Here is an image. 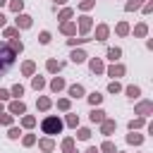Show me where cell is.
Instances as JSON below:
<instances>
[{
  "label": "cell",
  "instance_id": "44dd1931",
  "mask_svg": "<svg viewBox=\"0 0 153 153\" xmlns=\"http://www.w3.org/2000/svg\"><path fill=\"white\" fill-rule=\"evenodd\" d=\"M62 31H65V33H72V31H74V24H65Z\"/></svg>",
  "mask_w": 153,
  "mask_h": 153
},
{
  "label": "cell",
  "instance_id": "8fae6325",
  "mask_svg": "<svg viewBox=\"0 0 153 153\" xmlns=\"http://www.w3.org/2000/svg\"><path fill=\"white\" fill-rule=\"evenodd\" d=\"M12 112H24V103H12Z\"/></svg>",
  "mask_w": 153,
  "mask_h": 153
},
{
  "label": "cell",
  "instance_id": "1f68e13d",
  "mask_svg": "<svg viewBox=\"0 0 153 153\" xmlns=\"http://www.w3.org/2000/svg\"><path fill=\"white\" fill-rule=\"evenodd\" d=\"M110 91H112V93H117V91H120V84H115V81H112V84H110Z\"/></svg>",
  "mask_w": 153,
  "mask_h": 153
},
{
  "label": "cell",
  "instance_id": "d4e9b609",
  "mask_svg": "<svg viewBox=\"0 0 153 153\" xmlns=\"http://www.w3.org/2000/svg\"><path fill=\"white\" fill-rule=\"evenodd\" d=\"M48 69H50V72H55V69H60V65H57V62H53V60H50V62H48Z\"/></svg>",
  "mask_w": 153,
  "mask_h": 153
},
{
  "label": "cell",
  "instance_id": "30bf717a",
  "mask_svg": "<svg viewBox=\"0 0 153 153\" xmlns=\"http://www.w3.org/2000/svg\"><path fill=\"white\" fill-rule=\"evenodd\" d=\"M50 86H53V91H60V88L65 86V81H62V79H55V81H53Z\"/></svg>",
  "mask_w": 153,
  "mask_h": 153
},
{
  "label": "cell",
  "instance_id": "4dcf8cb0",
  "mask_svg": "<svg viewBox=\"0 0 153 153\" xmlns=\"http://www.w3.org/2000/svg\"><path fill=\"white\" fill-rule=\"evenodd\" d=\"M117 33H127V24H120L117 26Z\"/></svg>",
  "mask_w": 153,
  "mask_h": 153
},
{
  "label": "cell",
  "instance_id": "603a6c76",
  "mask_svg": "<svg viewBox=\"0 0 153 153\" xmlns=\"http://www.w3.org/2000/svg\"><path fill=\"white\" fill-rule=\"evenodd\" d=\"M48 41H50V33L43 31V33H41V43H48Z\"/></svg>",
  "mask_w": 153,
  "mask_h": 153
},
{
  "label": "cell",
  "instance_id": "ac0fdd59",
  "mask_svg": "<svg viewBox=\"0 0 153 153\" xmlns=\"http://www.w3.org/2000/svg\"><path fill=\"white\" fill-rule=\"evenodd\" d=\"M31 72H33V62H26L24 65V74H31Z\"/></svg>",
  "mask_w": 153,
  "mask_h": 153
},
{
  "label": "cell",
  "instance_id": "7402d4cb",
  "mask_svg": "<svg viewBox=\"0 0 153 153\" xmlns=\"http://www.w3.org/2000/svg\"><path fill=\"white\" fill-rule=\"evenodd\" d=\"M143 33H146V26L139 24V26H136V36H143Z\"/></svg>",
  "mask_w": 153,
  "mask_h": 153
},
{
  "label": "cell",
  "instance_id": "f546056e",
  "mask_svg": "<svg viewBox=\"0 0 153 153\" xmlns=\"http://www.w3.org/2000/svg\"><path fill=\"white\" fill-rule=\"evenodd\" d=\"M134 7H139V0H134V2H127V10H134Z\"/></svg>",
  "mask_w": 153,
  "mask_h": 153
},
{
  "label": "cell",
  "instance_id": "83f0119b",
  "mask_svg": "<svg viewBox=\"0 0 153 153\" xmlns=\"http://www.w3.org/2000/svg\"><path fill=\"white\" fill-rule=\"evenodd\" d=\"M12 93H14V96H22V93H24V88H22V86H14V88H12Z\"/></svg>",
  "mask_w": 153,
  "mask_h": 153
},
{
  "label": "cell",
  "instance_id": "6da1fadb",
  "mask_svg": "<svg viewBox=\"0 0 153 153\" xmlns=\"http://www.w3.org/2000/svg\"><path fill=\"white\" fill-rule=\"evenodd\" d=\"M14 62V50L5 43H0V74H5Z\"/></svg>",
  "mask_w": 153,
  "mask_h": 153
},
{
  "label": "cell",
  "instance_id": "cb8c5ba5",
  "mask_svg": "<svg viewBox=\"0 0 153 153\" xmlns=\"http://www.w3.org/2000/svg\"><path fill=\"white\" fill-rule=\"evenodd\" d=\"M10 48H12V50H22V41H12Z\"/></svg>",
  "mask_w": 153,
  "mask_h": 153
},
{
  "label": "cell",
  "instance_id": "8d00e7d4",
  "mask_svg": "<svg viewBox=\"0 0 153 153\" xmlns=\"http://www.w3.org/2000/svg\"><path fill=\"white\" fill-rule=\"evenodd\" d=\"M55 2H65V0H55Z\"/></svg>",
  "mask_w": 153,
  "mask_h": 153
},
{
  "label": "cell",
  "instance_id": "4fadbf2b",
  "mask_svg": "<svg viewBox=\"0 0 153 153\" xmlns=\"http://www.w3.org/2000/svg\"><path fill=\"white\" fill-rule=\"evenodd\" d=\"M148 110H151V103H141V105H139V112H141V115H146Z\"/></svg>",
  "mask_w": 153,
  "mask_h": 153
},
{
  "label": "cell",
  "instance_id": "9c48e42d",
  "mask_svg": "<svg viewBox=\"0 0 153 153\" xmlns=\"http://www.w3.org/2000/svg\"><path fill=\"white\" fill-rule=\"evenodd\" d=\"M122 72H124V67H120V65H117V67H112V69H110V76H120Z\"/></svg>",
  "mask_w": 153,
  "mask_h": 153
},
{
  "label": "cell",
  "instance_id": "f1b7e54d",
  "mask_svg": "<svg viewBox=\"0 0 153 153\" xmlns=\"http://www.w3.org/2000/svg\"><path fill=\"white\" fill-rule=\"evenodd\" d=\"M41 146H43V151H50V148H53V143H50V141H41Z\"/></svg>",
  "mask_w": 153,
  "mask_h": 153
},
{
  "label": "cell",
  "instance_id": "3957f363",
  "mask_svg": "<svg viewBox=\"0 0 153 153\" xmlns=\"http://www.w3.org/2000/svg\"><path fill=\"white\" fill-rule=\"evenodd\" d=\"M17 24H19L22 29H26V26H31V17H26V14H22V17L17 19Z\"/></svg>",
  "mask_w": 153,
  "mask_h": 153
},
{
  "label": "cell",
  "instance_id": "9a60e30c",
  "mask_svg": "<svg viewBox=\"0 0 153 153\" xmlns=\"http://www.w3.org/2000/svg\"><path fill=\"white\" fill-rule=\"evenodd\" d=\"M127 93H129L131 98H136V96H139V88H136V86H129V88H127Z\"/></svg>",
  "mask_w": 153,
  "mask_h": 153
},
{
  "label": "cell",
  "instance_id": "ba28073f",
  "mask_svg": "<svg viewBox=\"0 0 153 153\" xmlns=\"http://www.w3.org/2000/svg\"><path fill=\"white\" fill-rule=\"evenodd\" d=\"M108 57H110V60H117V57H120V50H117V48H110V50H108Z\"/></svg>",
  "mask_w": 153,
  "mask_h": 153
},
{
  "label": "cell",
  "instance_id": "4316f807",
  "mask_svg": "<svg viewBox=\"0 0 153 153\" xmlns=\"http://www.w3.org/2000/svg\"><path fill=\"white\" fill-rule=\"evenodd\" d=\"M0 122H2V124H10L12 117H10V115H0Z\"/></svg>",
  "mask_w": 153,
  "mask_h": 153
},
{
  "label": "cell",
  "instance_id": "e575fe53",
  "mask_svg": "<svg viewBox=\"0 0 153 153\" xmlns=\"http://www.w3.org/2000/svg\"><path fill=\"white\" fill-rule=\"evenodd\" d=\"M2 24H5V17H2V14H0V26H2Z\"/></svg>",
  "mask_w": 153,
  "mask_h": 153
},
{
  "label": "cell",
  "instance_id": "ffe728a7",
  "mask_svg": "<svg viewBox=\"0 0 153 153\" xmlns=\"http://www.w3.org/2000/svg\"><path fill=\"white\" fill-rule=\"evenodd\" d=\"M12 10L19 12V10H22V0H14V2H12Z\"/></svg>",
  "mask_w": 153,
  "mask_h": 153
},
{
  "label": "cell",
  "instance_id": "5b68a950",
  "mask_svg": "<svg viewBox=\"0 0 153 153\" xmlns=\"http://www.w3.org/2000/svg\"><path fill=\"white\" fill-rule=\"evenodd\" d=\"M86 60V55L81 53V50H76V53H72V62H84Z\"/></svg>",
  "mask_w": 153,
  "mask_h": 153
},
{
  "label": "cell",
  "instance_id": "d6a6232c",
  "mask_svg": "<svg viewBox=\"0 0 153 153\" xmlns=\"http://www.w3.org/2000/svg\"><path fill=\"white\" fill-rule=\"evenodd\" d=\"M67 122H69V124H72V127H76V122H79V120H76V117H74V115H69V120H67Z\"/></svg>",
  "mask_w": 153,
  "mask_h": 153
},
{
  "label": "cell",
  "instance_id": "d590c367",
  "mask_svg": "<svg viewBox=\"0 0 153 153\" xmlns=\"http://www.w3.org/2000/svg\"><path fill=\"white\" fill-rule=\"evenodd\" d=\"M5 2H7V0H0V7H2V5H5Z\"/></svg>",
  "mask_w": 153,
  "mask_h": 153
},
{
  "label": "cell",
  "instance_id": "7c38bea8",
  "mask_svg": "<svg viewBox=\"0 0 153 153\" xmlns=\"http://www.w3.org/2000/svg\"><path fill=\"white\" fill-rule=\"evenodd\" d=\"M127 139H129V143H141V141H143V139H141L139 134H129Z\"/></svg>",
  "mask_w": 153,
  "mask_h": 153
},
{
  "label": "cell",
  "instance_id": "e0dca14e",
  "mask_svg": "<svg viewBox=\"0 0 153 153\" xmlns=\"http://www.w3.org/2000/svg\"><path fill=\"white\" fill-rule=\"evenodd\" d=\"M88 26H91V22H88V17H84V19H81V31H86Z\"/></svg>",
  "mask_w": 153,
  "mask_h": 153
},
{
  "label": "cell",
  "instance_id": "277c9868",
  "mask_svg": "<svg viewBox=\"0 0 153 153\" xmlns=\"http://www.w3.org/2000/svg\"><path fill=\"white\" fill-rule=\"evenodd\" d=\"M103 115H105L103 110H93V112H91V122H103V120H105Z\"/></svg>",
  "mask_w": 153,
  "mask_h": 153
},
{
  "label": "cell",
  "instance_id": "d6986e66",
  "mask_svg": "<svg viewBox=\"0 0 153 153\" xmlns=\"http://www.w3.org/2000/svg\"><path fill=\"white\" fill-rule=\"evenodd\" d=\"M48 105H50V100H48V98H41V100H38V108H43V110H45Z\"/></svg>",
  "mask_w": 153,
  "mask_h": 153
},
{
  "label": "cell",
  "instance_id": "8992f818",
  "mask_svg": "<svg viewBox=\"0 0 153 153\" xmlns=\"http://www.w3.org/2000/svg\"><path fill=\"white\" fill-rule=\"evenodd\" d=\"M81 93H84V88H81V86H72V88H69V96H74V98H79Z\"/></svg>",
  "mask_w": 153,
  "mask_h": 153
},
{
  "label": "cell",
  "instance_id": "836d02e7",
  "mask_svg": "<svg viewBox=\"0 0 153 153\" xmlns=\"http://www.w3.org/2000/svg\"><path fill=\"white\" fill-rule=\"evenodd\" d=\"M86 153H98V148H88V151H86Z\"/></svg>",
  "mask_w": 153,
  "mask_h": 153
},
{
  "label": "cell",
  "instance_id": "2e32d148",
  "mask_svg": "<svg viewBox=\"0 0 153 153\" xmlns=\"http://www.w3.org/2000/svg\"><path fill=\"white\" fill-rule=\"evenodd\" d=\"M100 98H103V96H98V93H91V96H88V100H91L93 105H96V103H100Z\"/></svg>",
  "mask_w": 153,
  "mask_h": 153
},
{
  "label": "cell",
  "instance_id": "52a82bcc",
  "mask_svg": "<svg viewBox=\"0 0 153 153\" xmlns=\"http://www.w3.org/2000/svg\"><path fill=\"white\" fill-rule=\"evenodd\" d=\"M112 129H115V122H112V120H108V122H103V131H105V134H110Z\"/></svg>",
  "mask_w": 153,
  "mask_h": 153
},
{
  "label": "cell",
  "instance_id": "484cf974",
  "mask_svg": "<svg viewBox=\"0 0 153 153\" xmlns=\"http://www.w3.org/2000/svg\"><path fill=\"white\" fill-rule=\"evenodd\" d=\"M88 136H91L88 129H81V131H79V139H88Z\"/></svg>",
  "mask_w": 153,
  "mask_h": 153
},
{
  "label": "cell",
  "instance_id": "7a4b0ae2",
  "mask_svg": "<svg viewBox=\"0 0 153 153\" xmlns=\"http://www.w3.org/2000/svg\"><path fill=\"white\" fill-rule=\"evenodd\" d=\"M41 127H43V131H45V134H60V129H62V122H60L57 117H45Z\"/></svg>",
  "mask_w": 153,
  "mask_h": 153
},
{
  "label": "cell",
  "instance_id": "5bb4252c",
  "mask_svg": "<svg viewBox=\"0 0 153 153\" xmlns=\"http://www.w3.org/2000/svg\"><path fill=\"white\" fill-rule=\"evenodd\" d=\"M91 69H93V72H100V69H103V65H100L98 60H93V62H91Z\"/></svg>",
  "mask_w": 153,
  "mask_h": 153
}]
</instances>
